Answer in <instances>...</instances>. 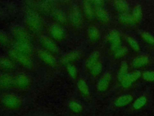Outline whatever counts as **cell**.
Segmentation results:
<instances>
[{
    "instance_id": "6da1fadb",
    "label": "cell",
    "mask_w": 154,
    "mask_h": 116,
    "mask_svg": "<svg viewBox=\"0 0 154 116\" xmlns=\"http://www.w3.org/2000/svg\"><path fill=\"white\" fill-rule=\"evenodd\" d=\"M25 23L28 31L39 34L43 31V21L39 14L34 10H26L25 14Z\"/></svg>"
},
{
    "instance_id": "7a4b0ae2",
    "label": "cell",
    "mask_w": 154,
    "mask_h": 116,
    "mask_svg": "<svg viewBox=\"0 0 154 116\" xmlns=\"http://www.w3.org/2000/svg\"><path fill=\"white\" fill-rule=\"evenodd\" d=\"M8 55L15 63H17L22 67L27 69H32L34 68V62L31 57L19 52L13 48L8 50Z\"/></svg>"
},
{
    "instance_id": "3957f363",
    "label": "cell",
    "mask_w": 154,
    "mask_h": 116,
    "mask_svg": "<svg viewBox=\"0 0 154 116\" xmlns=\"http://www.w3.org/2000/svg\"><path fill=\"white\" fill-rule=\"evenodd\" d=\"M1 102L5 107L13 109L19 108L22 103L21 98L13 93L4 94L1 98Z\"/></svg>"
},
{
    "instance_id": "277c9868",
    "label": "cell",
    "mask_w": 154,
    "mask_h": 116,
    "mask_svg": "<svg viewBox=\"0 0 154 116\" xmlns=\"http://www.w3.org/2000/svg\"><path fill=\"white\" fill-rule=\"evenodd\" d=\"M69 23L74 28H80L82 25V13L77 5H73L69 10L67 14Z\"/></svg>"
},
{
    "instance_id": "5b68a950",
    "label": "cell",
    "mask_w": 154,
    "mask_h": 116,
    "mask_svg": "<svg viewBox=\"0 0 154 116\" xmlns=\"http://www.w3.org/2000/svg\"><path fill=\"white\" fill-rule=\"evenodd\" d=\"M31 85V78L26 73L21 72L14 76V88L20 90H26Z\"/></svg>"
},
{
    "instance_id": "8992f818",
    "label": "cell",
    "mask_w": 154,
    "mask_h": 116,
    "mask_svg": "<svg viewBox=\"0 0 154 116\" xmlns=\"http://www.w3.org/2000/svg\"><path fill=\"white\" fill-rule=\"evenodd\" d=\"M39 42L40 45L43 48V49L45 50L46 51L49 52L50 53L54 54H58L60 53V50L58 46L56 45L54 40L44 34H40L38 37Z\"/></svg>"
},
{
    "instance_id": "52a82bcc",
    "label": "cell",
    "mask_w": 154,
    "mask_h": 116,
    "mask_svg": "<svg viewBox=\"0 0 154 116\" xmlns=\"http://www.w3.org/2000/svg\"><path fill=\"white\" fill-rule=\"evenodd\" d=\"M48 33L51 38L57 41H61L64 39L66 37V31L62 25L53 22L48 27Z\"/></svg>"
},
{
    "instance_id": "ba28073f",
    "label": "cell",
    "mask_w": 154,
    "mask_h": 116,
    "mask_svg": "<svg viewBox=\"0 0 154 116\" xmlns=\"http://www.w3.org/2000/svg\"><path fill=\"white\" fill-rule=\"evenodd\" d=\"M11 33L14 41L31 42V37L28 31L20 25L13 27Z\"/></svg>"
},
{
    "instance_id": "9c48e42d",
    "label": "cell",
    "mask_w": 154,
    "mask_h": 116,
    "mask_svg": "<svg viewBox=\"0 0 154 116\" xmlns=\"http://www.w3.org/2000/svg\"><path fill=\"white\" fill-rule=\"evenodd\" d=\"M37 54L38 57L46 65L54 66L57 64L54 55L44 49H38L37 50Z\"/></svg>"
},
{
    "instance_id": "30bf717a",
    "label": "cell",
    "mask_w": 154,
    "mask_h": 116,
    "mask_svg": "<svg viewBox=\"0 0 154 116\" xmlns=\"http://www.w3.org/2000/svg\"><path fill=\"white\" fill-rule=\"evenodd\" d=\"M13 48L17 51L31 57L33 53V48L31 42L14 41L13 44Z\"/></svg>"
},
{
    "instance_id": "8fae6325",
    "label": "cell",
    "mask_w": 154,
    "mask_h": 116,
    "mask_svg": "<svg viewBox=\"0 0 154 116\" xmlns=\"http://www.w3.org/2000/svg\"><path fill=\"white\" fill-rule=\"evenodd\" d=\"M107 39L111 44V50L114 52H115L122 46L120 34L116 30H112L109 31L107 36Z\"/></svg>"
},
{
    "instance_id": "7c38bea8",
    "label": "cell",
    "mask_w": 154,
    "mask_h": 116,
    "mask_svg": "<svg viewBox=\"0 0 154 116\" xmlns=\"http://www.w3.org/2000/svg\"><path fill=\"white\" fill-rule=\"evenodd\" d=\"M16 68L15 62L9 57L0 56V70L2 72L8 73L14 71Z\"/></svg>"
},
{
    "instance_id": "4fadbf2b",
    "label": "cell",
    "mask_w": 154,
    "mask_h": 116,
    "mask_svg": "<svg viewBox=\"0 0 154 116\" xmlns=\"http://www.w3.org/2000/svg\"><path fill=\"white\" fill-rule=\"evenodd\" d=\"M14 88V76L9 73L0 74V89H8Z\"/></svg>"
},
{
    "instance_id": "5bb4252c",
    "label": "cell",
    "mask_w": 154,
    "mask_h": 116,
    "mask_svg": "<svg viewBox=\"0 0 154 116\" xmlns=\"http://www.w3.org/2000/svg\"><path fill=\"white\" fill-rule=\"evenodd\" d=\"M52 18L56 22L61 25H66L69 23L67 15L61 9H55L52 12Z\"/></svg>"
},
{
    "instance_id": "9a60e30c",
    "label": "cell",
    "mask_w": 154,
    "mask_h": 116,
    "mask_svg": "<svg viewBox=\"0 0 154 116\" xmlns=\"http://www.w3.org/2000/svg\"><path fill=\"white\" fill-rule=\"evenodd\" d=\"M81 55L79 51H71L65 54L61 59V63L64 65L72 64L73 62L78 60Z\"/></svg>"
},
{
    "instance_id": "2e32d148",
    "label": "cell",
    "mask_w": 154,
    "mask_h": 116,
    "mask_svg": "<svg viewBox=\"0 0 154 116\" xmlns=\"http://www.w3.org/2000/svg\"><path fill=\"white\" fill-rule=\"evenodd\" d=\"M141 76V72L139 71H135L132 72L130 74H128V76L122 80L121 82V85L124 88H128L130 87L132 84L137 81Z\"/></svg>"
},
{
    "instance_id": "e0dca14e",
    "label": "cell",
    "mask_w": 154,
    "mask_h": 116,
    "mask_svg": "<svg viewBox=\"0 0 154 116\" xmlns=\"http://www.w3.org/2000/svg\"><path fill=\"white\" fill-rule=\"evenodd\" d=\"M111 80V75L109 72L104 74L99 79L97 84V89L99 92H104L106 91L109 86Z\"/></svg>"
},
{
    "instance_id": "ac0fdd59",
    "label": "cell",
    "mask_w": 154,
    "mask_h": 116,
    "mask_svg": "<svg viewBox=\"0 0 154 116\" xmlns=\"http://www.w3.org/2000/svg\"><path fill=\"white\" fill-rule=\"evenodd\" d=\"M82 11L84 15L88 20H91L94 16V9L92 1H84L82 2Z\"/></svg>"
},
{
    "instance_id": "d6986e66",
    "label": "cell",
    "mask_w": 154,
    "mask_h": 116,
    "mask_svg": "<svg viewBox=\"0 0 154 116\" xmlns=\"http://www.w3.org/2000/svg\"><path fill=\"white\" fill-rule=\"evenodd\" d=\"M99 59H100V53L98 51H95L92 52L86 60L85 64L86 69L90 71L93 66H94L97 62L100 61Z\"/></svg>"
},
{
    "instance_id": "ffe728a7",
    "label": "cell",
    "mask_w": 154,
    "mask_h": 116,
    "mask_svg": "<svg viewBox=\"0 0 154 116\" xmlns=\"http://www.w3.org/2000/svg\"><path fill=\"white\" fill-rule=\"evenodd\" d=\"M94 16L101 22L106 23L109 21V18L108 13L103 7L94 8Z\"/></svg>"
},
{
    "instance_id": "44dd1931",
    "label": "cell",
    "mask_w": 154,
    "mask_h": 116,
    "mask_svg": "<svg viewBox=\"0 0 154 116\" xmlns=\"http://www.w3.org/2000/svg\"><path fill=\"white\" fill-rule=\"evenodd\" d=\"M133 100V97L130 94H125L117 98L114 102L116 107H123L126 106Z\"/></svg>"
},
{
    "instance_id": "7402d4cb",
    "label": "cell",
    "mask_w": 154,
    "mask_h": 116,
    "mask_svg": "<svg viewBox=\"0 0 154 116\" xmlns=\"http://www.w3.org/2000/svg\"><path fill=\"white\" fill-rule=\"evenodd\" d=\"M149 62V57L145 55H141L136 57L132 61L134 67L138 68L146 65Z\"/></svg>"
},
{
    "instance_id": "603a6c76",
    "label": "cell",
    "mask_w": 154,
    "mask_h": 116,
    "mask_svg": "<svg viewBox=\"0 0 154 116\" xmlns=\"http://www.w3.org/2000/svg\"><path fill=\"white\" fill-rule=\"evenodd\" d=\"M87 36L91 41H97L100 37V33L98 28L95 26H90L87 30Z\"/></svg>"
},
{
    "instance_id": "cb8c5ba5",
    "label": "cell",
    "mask_w": 154,
    "mask_h": 116,
    "mask_svg": "<svg viewBox=\"0 0 154 116\" xmlns=\"http://www.w3.org/2000/svg\"><path fill=\"white\" fill-rule=\"evenodd\" d=\"M128 65L127 63L125 61L122 62L120 69L118 72V76H117V79L119 82H122V80L128 76Z\"/></svg>"
},
{
    "instance_id": "d4e9b609",
    "label": "cell",
    "mask_w": 154,
    "mask_h": 116,
    "mask_svg": "<svg viewBox=\"0 0 154 116\" xmlns=\"http://www.w3.org/2000/svg\"><path fill=\"white\" fill-rule=\"evenodd\" d=\"M77 87L78 88V90L84 96L87 97L89 95L90 91L88 86L86 83V82L82 79H80L77 82Z\"/></svg>"
},
{
    "instance_id": "484cf974",
    "label": "cell",
    "mask_w": 154,
    "mask_h": 116,
    "mask_svg": "<svg viewBox=\"0 0 154 116\" xmlns=\"http://www.w3.org/2000/svg\"><path fill=\"white\" fill-rule=\"evenodd\" d=\"M132 16L135 24H137L141 21L143 17V11L142 8L140 5H137L134 8Z\"/></svg>"
},
{
    "instance_id": "4316f807",
    "label": "cell",
    "mask_w": 154,
    "mask_h": 116,
    "mask_svg": "<svg viewBox=\"0 0 154 116\" xmlns=\"http://www.w3.org/2000/svg\"><path fill=\"white\" fill-rule=\"evenodd\" d=\"M114 6L117 10L123 14L126 13L128 10V4L124 1H116L114 2Z\"/></svg>"
},
{
    "instance_id": "83f0119b",
    "label": "cell",
    "mask_w": 154,
    "mask_h": 116,
    "mask_svg": "<svg viewBox=\"0 0 154 116\" xmlns=\"http://www.w3.org/2000/svg\"><path fill=\"white\" fill-rule=\"evenodd\" d=\"M11 44V40L8 35L4 31L0 30V45L8 47Z\"/></svg>"
},
{
    "instance_id": "f1b7e54d",
    "label": "cell",
    "mask_w": 154,
    "mask_h": 116,
    "mask_svg": "<svg viewBox=\"0 0 154 116\" xmlns=\"http://www.w3.org/2000/svg\"><path fill=\"white\" fill-rule=\"evenodd\" d=\"M121 22L127 25H133L135 24V22L132 18V14H129L128 13H123L122 14L119 18Z\"/></svg>"
},
{
    "instance_id": "f546056e",
    "label": "cell",
    "mask_w": 154,
    "mask_h": 116,
    "mask_svg": "<svg viewBox=\"0 0 154 116\" xmlns=\"http://www.w3.org/2000/svg\"><path fill=\"white\" fill-rule=\"evenodd\" d=\"M102 63L100 61H99L94 66H93L89 71L92 76L97 77L101 73L102 71Z\"/></svg>"
},
{
    "instance_id": "4dcf8cb0",
    "label": "cell",
    "mask_w": 154,
    "mask_h": 116,
    "mask_svg": "<svg viewBox=\"0 0 154 116\" xmlns=\"http://www.w3.org/2000/svg\"><path fill=\"white\" fill-rule=\"evenodd\" d=\"M147 101V100L146 97L141 96L134 102L133 104V107L135 109H140L146 104Z\"/></svg>"
},
{
    "instance_id": "1f68e13d",
    "label": "cell",
    "mask_w": 154,
    "mask_h": 116,
    "mask_svg": "<svg viewBox=\"0 0 154 116\" xmlns=\"http://www.w3.org/2000/svg\"><path fill=\"white\" fill-rule=\"evenodd\" d=\"M67 71L69 75V76L73 79H76L78 76V71L76 67L72 63L69 64L66 66Z\"/></svg>"
},
{
    "instance_id": "d6a6232c",
    "label": "cell",
    "mask_w": 154,
    "mask_h": 116,
    "mask_svg": "<svg viewBox=\"0 0 154 116\" xmlns=\"http://www.w3.org/2000/svg\"><path fill=\"white\" fill-rule=\"evenodd\" d=\"M69 108L75 113H79L82 111V105L76 101H72L69 105Z\"/></svg>"
},
{
    "instance_id": "836d02e7",
    "label": "cell",
    "mask_w": 154,
    "mask_h": 116,
    "mask_svg": "<svg viewBox=\"0 0 154 116\" xmlns=\"http://www.w3.org/2000/svg\"><path fill=\"white\" fill-rule=\"evenodd\" d=\"M143 40L150 45H154V37L147 32H142L140 34Z\"/></svg>"
},
{
    "instance_id": "e575fe53",
    "label": "cell",
    "mask_w": 154,
    "mask_h": 116,
    "mask_svg": "<svg viewBox=\"0 0 154 116\" xmlns=\"http://www.w3.org/2000/svg\"><path fill=\"white\" fill-rule=\"evenodd\" d=\"M128 52L127 48L125 47L121 46L119 49H117L114 53V57L116 59L121 58L123 56H125Z\"/></svg>"
},
{
    "instance_id": "d590c367",
    "label": "cell",
    "mask_w": 154,
    "mask_h": 116,
    "mask_svg": "<svg viewBox=\"0 0 154 116\" xmlns=\"http://www.w3.org/2000/svg\"><path fill=\"white\" fill-rule=\"evenodd\" d=\"M142 77L144 80L148 82L154 81V71H147L143 73Z\"/></svg>"
},
{
    "instance_id": "8d00e7d4",
    "label": "cell",
    "mask_w": 154,
    "mask_h": 116,
    "mask_svg": "<svg viewBox=\"0 0 154 116\" xmlns=\"http://www.w3.org/2000/svg\"><path fill=\"white\" fill-rule=\"evenodd\" d=\"M127 41H128V44H129V45L132 47V48L133 50H134L135 51H138L140 50V47L138 43L135 40H134L133 38H132L131 37H128Z\"/></svg>"
},
{
    "instance_id": "74e56055",
    "label": "cell",
    "mask_w": 154,
    "mask_h": 116,
    "mask_svg": "<svg viewBox=\"0 0 154 116\" xmlns=\"http://www.w3.org/2000/svg\"><path fill=\"white\" fill-rule=\"evenodd\" d=\"M92 4L94 8L103 7L104 2L103 1H92Z\"/></svg>"
}]
</instances>
